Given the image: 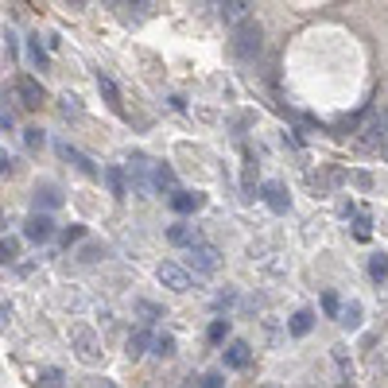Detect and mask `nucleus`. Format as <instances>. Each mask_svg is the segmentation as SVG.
Here are the masks:
<instances>
[{
	"label": "nucleus",
	"instance_id": "1",
	"mask_svg": "<svg viewBox=\"0 0 388 388\" xmlns=\"http://www.w3.org/2000/svg\"><path fill=\"white\" fill-rule=\"evenodd\" d=\"M218 268H221V253L214 245H206V241H198V245L186 253V272H190V276H214Z\"/></svg>",
	"mask_w": 388,
	"mask_h": 388
},
{
	"label": "nucleus",
	"instance_id": "2",
	"mask_svg": "<svg viewBox=\"0 0 388 388\" xmlns=\"http://www.w3.org/2000/svg\"><path fill=\"white\" fill-rule=\"evenodd\" d=\"M261 47H264L261 24H256V20H245V24L233 32V51L241 55V59H256V55H261Z\"/></svg>",
	"mask_w": 388,
	"mask_h": 388
},
{
	"label": "nucleus",
	"instance_id": "3",
	"mask_svg": "<svg viewBox=\"0 0 388 388\" xmlns=\"http://www.w3.org/2000/svg\"><path fill=\"white\" fill-rule=\"evenodd\" d=\"M70 346H74V354L82 357L85 365L102 361V338L93 334L90 326H74V330H70Z\"/></svg>",
	"mask_w": 388,
	"mask_h": 388
},
{
	"label": "nucleus",
	"instance_id": "4",
	"mask_svg": "<svg viewBox=\"0 0 388 388\" xmlns=\"http://www.w3.org/2000/svg\"><path fill=\"white\" fill-rule=\"evenodd\" d=\"M155 276H160V284L171 287V291H190V272L175 261H163L160 268H155Z\"/></svg>",
	"mask_w": 388,
	"mask_h": 388
},
{
	"label": "nucleus",
	"instance_id": "5",
	"mask_svg": "<svg viewBox=\"0 0 388 388\" xmlns=\"http://www.w3.org/2000/svg\"><path fill=\"white\" fill-rule=\"evenodd\" d=\"M12 93L20 97L24 109H39V102H43V85L35 82V78H20V82L12 85Z\"/></svg>",
	"mask_w": 388,
	"mask_h": 388
},
{
	"label": "nucleus",
	"instance_id": "6",
	"mask_svg": "<svg viewBox=\"0 0 388 388\" xmlns=\"http://www.w3.org/2000/svg\"><path fill=\"white\" fill-rule=\"evenodd\" d=\"M249 0H226V4H218V16L226 20V24H233V27H241L249 20Z\"/></svg>",
	"mask_w": 388,
	"mask_h": 388
},
{
	"label": "nucleus",
	"instance_id": "7",
	"mask_svg": "<svg viewBox=\"0 0 388 388\" xmlns=\"http://www.w3.org/2000/svg\"><path fill=\"white\" fill-rule=\"evenodd\" d=\"M51 233H55V221L47 218V214H32V218H27V226H24L27 241H47Z\"/></svg>",
	"mask_w": 388,
	"mask_h": 388
},
{
	"label": "nucleus",
	"instance_id": "8",
	"mask_svg": "<svg viewBox=\"0 0 388 388\" xmlns=\"http://www.w3.org/2000/svg\"><path fill=\"white\" fill-rule=\"evenodd\" d=\"M148 171H152V160H148V155H132V160H128V179H132V186L136 190H148Z\"/></svg>",
	"mask_w": 388,
	"mask_h": 388
},
{
	"label": "nucleus",
	"instance_id": "9",
	"mask_svg": "<svg viewBox=\"0 0 388 388\" xmlns=\"http://www.w3.org/2000/svg\"><path fill=\"white\" fill-rule=\"evenodd\" d=\"M167 237H171V245H186V249L198 245V229H194L190 221H179V226H171Z\"/></svg>",
	"mask_w": 388,
	"mask_h": 388
},
{
	"label": "nucleus",
	"instance_id": "10",
	"mask_svg": "<svg viewBox=\"0 0 388 388\" xmlns=\"http://www.w3.org/2000/svg\"><path fill=\"white\" fill-rule=\"evenodd\" d=\"M261 194H264V202H268L276 214H287V206H291V202H287V190L279 183H264Z\"/></svg>",
	"mask_w": 388,
	"mask_h": 388
},
{
	"label": "nucleus",
	"instance_id": "11",
	"mask_svg": "<svg viewBox=\"0 0 388 388\" xmlns=\"http://www.w3.org/2000/svg\"><path fill=\"white\" fill-rule=\"evenodd\" d=\"M171 206H175L179 214H194L198 206H202V194L198 190H175L171 194Z\"/></svg>",
	"mask_w": 388,
	"mask_h": 388
},
{
	"label": "nucleus",
	"instance_id": "12",
	"mask_svg": "<svg viewBox=\"0 0 388 388\" xmlns=\"http://www.w3.org/2000/svg\"><path fill=\"white\" fill-rule=\"evenodd\" d=\"M59 155H62V160H70V163H74V167L82 171V175H97V167L90 163V155H82L78 148H70V144H59Z\"/></svg>",
	"mask_w": 388,
	"mask_h": 388
},
{
	"label": "nucleus",
	"instance_id": "13",
	"mask_svg": "<svg viewBox=\"0 0 388 388\" xmlns=\"http://www.w3.org/2000/svg\"><path fill=\"white\" fill-rule=\"evenodd\" d=\"M148 346H152V334H148V330H132V334H128V349H125V354L136 361V357L148 354Z\"/></svg>",
	"mask_w": 388,
	"mask_h": 388
},
{
	"label": "nucleus",
	"instance_id": "14",
	"mask_svg": "<svg viewBox=\"0 0 388 388\" xmlns=\"http://www.w3.org/2000/svg\"><path fill=\"white\" fill-rule=\"evenodd\" d=\"M249 357H253V349H249V342H233V346L226 349V365H233V369H245Z\"/></svg>",
	"mask_w": 388,
	"mask_h": 388
},
{
	"label": "nucleus",
	"instance_id": "15",
	"mask_svg": "<svg viewBox=\"0 0 388 388\" xmlns=\"http://www.w3.org/2000/svg\"><path fill=\"white\" fill-rule=\"evenodd\" d=\"M62 202V194H59V186H51V183H43L39 190H35V206H43V210H55V206Z\"/></svg>",
	"mask_w": 388,
	"mask_h": 388
},
{
	"label": "nucleus",
	"instance_id": "16",
	"mask_svg": "<svg viewBox=\"0 0 388 388\" xmlns=\"http://www.w3.org/2000/svg\"><path fill=\"white\" fill-rule=\"evenodd\" d=\"M311 326H314V314L311 311H296V314H291V322H287V334L303 338V334H311Z\"/></svg>",
	"mask_w": 388,
	"mask_h": 388
},
{
	"label": "nucleus",
	"instance_id": "17",
	"mask_svg": "<svg viewBox=\"0 0 388 388\" xmlns=\"http://www.w3.org/2000/svg\"><path fill=\"white\" fill-rule=\"evenodd\" d=\"M152 186L155 190H175V171H171L167 163H155L152 167Z\"/></svg>",
	"mask_w": 388,
	"mask_h": 388
},
{
	"label": "nucleus",
	"instance_id": "18",
	"mask_svg": "<svg viewBox=\"0 0 388 388\" xmlns=\"http://www.w3.org/2000/svg\"><path fill=\"white\" fill-rule=\"evenodd\" d=\"M338 322H342L346 330H357V326H361V303H346V307H342V314H338Z\"/></svg>",
	"mask_w": 388,
	"mask_h": 388
},
{
	"label": "nucleus",
	"instance_id": "19",
	"mask_svg": "<svg viewBox=\"0 0 388 388\" xmlns=\"http://www.w3.org/2000/svg\"><path fill=\"white\" fill-rule=\"evenodd\" d=\"M105 183H109V190L117 194V198H125L128 186H125V175H120V167H105Z\"/></svg>",
	"mask_w": 388,
	"mask_h": 388
},
{
	"label": "nucleus",
	"instance_id": "20",
	"mask_svg": "<svg viewBox=\"0 0 388 388\" xmlns=\"http://www.w3.org/2000/svg\"><path fill=\"white\" fill-rule=\"evenodd\" d=\"M369 276L373 279H384L388 276V253H373L369 256Z\"/></svg>",
	"mask_w": 388,
	"mask_h": 388
},
{
	"label": "nucleus",
	"instance_id": "21",
	"mask_svg": "<svg viewBox=\"0 0 388 388\" xmlns=\"http://www.w3.org/2000/svg\"><path fill=\"white\" fill-rule=\"evenodd\" d=\"M152 354H155V357H171V354H175V338H171V334L152 338Z\"/></svg>",
	"mask_w": 388,
	"mask_h": 388
},
{
	"label": "nucleus",
	"instance_id": "22",
	"mask_svg": "<svg viewBox=\"0 0 388 388\" xmlns=\"http://www.w3.org/2000/svg\"><path fill=\"white\" fill-rule=\"evenodd\" d=\"M16 256H20V241H12V237L8 241H0V264H12Z\"/></svg>",
	"mask_w": 388,
	"mask_h": 388
},
{
	"label": "nucleus",
	"instance_id": "23",
	"mask_svg": "<svg viewBox=\"0 0 388 388\" xmlns=\"http://www.w3.org/2000/svg\"><path fill=\"white\" fill-rule=\"evenodd\" d=\"M136 314H144V322H155V319H163V311L155 303H144V299H136Z\"/></svg>",
	"mask_w": 388,
	"mask_h": 388
},
{
	"label": "nucleus",
	"instance_id": "24",
	"mask_svg": "<svg viewBox=\"0 0 388 388\" xmlns=\"http://www.w3.org/2000/svg\"><path fill=\"white\" fill-rule=\"evenodd\" d=\"M24 144L32 148V152H35V148H43V132H39V128H24Z\"/></svg>",
	"mask_w": 388,
	"mask_h": 388
},
{
	"label": "nucleus",
	"instance_id": "25",
	"mask_svg": "<svg viewBox=\"0 0 388 388\" xmlns=\"http://www.w3.org/2000/svg\"><path fill=\"white\" fill-rule=\"evenodd\" d=\"M322 311H326V314H342V303H338L334 291H326V296H322Z\"/></svg>",
	"mask_w": 388,
	"mask_h": 388
},
{
	"label": "nucleus",
	"instance_id": "26",
	"mask_svg": "<svg viewBox=\"0 0 388 388\" xmlns=\"http://www.w3.org/2000/svg\"><path fill=\"white\" fill-rule=\"evenodd\" d=\"M97 85H102V93H105V97H109L113 105H117V109H120V102H117V85H113L109 78H97Z\"/></svg>",
	"mask_w": 388,
	"mask_h": 388
},
{
	"label": "nucleus",
	"instance_id": "27",
	"mask_svg": "<svg viewBox=\"0 0 388 388\" xmlns=\"http://www.w3.org/2000/svg\"><path fill=\"white\" fill-rule=\"evenodd\" d=\"M62 384V373L59 369H47L43 373V388H59Z\"/></svg>",
	"mask_w": 388,
	"mask_h": 388
},
{
	"label": "nucleus",
	"instance_id": "28",
	"mask_svg": "<svg viewBox=\"0 0 388 388\" xmlns=\"http://www.w3.org/2000/svg\"><path fill=\"white\" fill-rule=\"evenodd\" d=\"M226 330H229V322H226V319H218V322L210 326V342H221V338H226Z\"/></svg>",
	"mask_w": 388,
	"mask_h": 388
},
{
	"label": "nucleus",
	"instance_id": "29",
	"mask_svg": "<svg viewBox=\"0 0 388 388\" xmlns=\"http://www.w3.org/2000/svg\"><path fill=\"white\" fill-rule=\"evenodd\" d=\"M221 384H226V380H221V373H206L198 388H221Z\"/></svg>",
	"mask_w": 388,
	"mask_h": 388
},
{
	"label": "nucleus",
	"instance_id": "30",
	"mask_svg": "<svg viewBox=\"0 0 388 388\" xmlns=\"http://www.w3.org/2000/svg\"><path fill=\"white\" fill-rule=\"evenodd\" d=\"M32 59L39 62V67H47V51L39 47V39H32Z\"/></svg>",
	"mask_w": 388,
	"mask_h": 388
},
{
	"label": "nucleus",
	"instance_id": "31",
	"mask_svg": "<svg viewBox=\"0 0 388 388\" xmlns=\"http://www.w3.org/2000/svg\"><path fill=\"white\" fill-rule=\"evenodd\" d=\"M62 113H67V117L74 113V117H78V113H82V109H78V97H62Z\"/></svg>",
	"mask_w": 388,
	"mask_h": 388
},
{
	"label": "nucleus",
	"instance_id": "32",
	"mask_svg": "<svg viewBox=\"0 0 388 388\" xmlns=\"http://www.w3.org/2000/svg\"><path fill=\"white\" fill-rule=\"evenodd\" d=\"M82 233H85V229H82V226H70V229H67V233H62V241H67V245H70V241H78V237H82Z\"/></svg>",
	"mask_w": 388,
	"mask_h": 388
},
{
	"label": "nucleus",
	"instance_id": "33",
	"mask_svg": "<svg viewBox=\"0 0 388 388\" xmlns=\"http://www.w3.org/2000/svg\"><path fill=\"white\" fill-rule=\"evenodd\" d=\"M8 163H12V160H8V155H0V171H4V167H8Z\"/></svg>",
	"mask_w": 388,
	"mask_h": 388
},
{
	"label": "nucleus",
	"instance_id": "34",
	"mask_svg": "<svg viewBox=\"0 0 388 388\" xmlns=\"http://www.w3.org/2000/svg\"><path fill=\"white\" fill-rule=\"evenodd\" d=\"M97 388H113V384H109V380H102V384H97Z\"/></svg>",
	"mask_w": 388,
	"mask_h": 388
}]
</instances>
